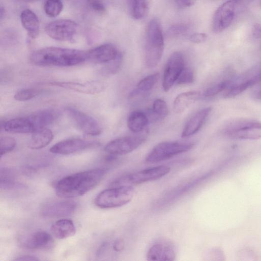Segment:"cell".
I'll use <instances>...</instances> for the list:
<instances>
[{
    "instance_id": "1",
    "label": "cell",
    "mask_w": 261,
    "mask_h": 261,
    "mask_svg": "<svg viewBox=\"0 0 261 261\" xmlns=\"http://www.w3.org/2000/svg\"><path fill=\"white\" fill-rule=\"evenodd\" d=\"M105 173L104 169L96 168L64 177L57 182L56 193L59 197L64 198L82 196L95 187Z\"/></svg>"
},
{
    "instance_id": "2",
    "label": "cell",
    "mask_w": 261,
    "mask_h": 261,
    "mask_svg": "<svg viewBox=\"0 0 261 261\" xmlns=\"http://www.w3.org/2000/svg\"><path fill=\"white\" fill-rule=\"evenodd\" d=\"M34 64L46 66H72L87 60V51L58 47H47L35 50L30 56Z\"/></svg>"
},
{
    "instance_id": "3",
    "label": "cell",
    "mask_w": 261,
    "mask_h": 261,
    "mask_svg": "<svg viewBox=\"0 0 261 261\" xmlns=\"http://www.w3.org/2000/svg\"><path fill=\"white\" fill-rule=\"evenodd\" d=\"M57 117L58 113L55 110H43L27 116L10 119L5 123L4 128L6 132L12 133H33L52 123Z\"/></svg>"
},
{
    "instance_id": "4",
    "label": "cell",
    "mask_w": 261,
    "mask_h": 261,
    "mask_svg": "<svg viewBox=\"0 0 261 261\" xmlns=\"http://www.w3.org/2000/svg\"><path fill=\"white\" fill-rule=\"evenodd\" d=\"M164 49V40L160 22L151 20L146 29L145 45V62L149 68L155 67L160 62Z\"/></svg>"
},
{
    "instance_id": "5",
    "label": "cell",
    "mask_w": 261,
    "mask_h": 261,
    "mask_svg": "<svg viewBox=\"0 0 261 261\" xmlns=\"http://www.w3.org/2000/svg\"><path fill=\"white\" fill-rule=\"evenodd\" d=\"M134 194L132 186L114 187L99 193L95 198L94 203L101 208L118 207L130 201Z\"/></svg>"
},
{
    "instance_id": "6",
    "label": "cell",
    "mask_w": 261,
    "mask_h": 261,
    "mask_svg": "<svg viewBox=\"0 0 261 261\" xmlns=\"http://www.w3.org/2000/svg\"><path fill=\"white\" fill-rule=\"evenodd\" d=\"M170 168L161 165L147 168L136 172L122 176L111 182L112 187L133 186L158 179L167 174Z\"/></svg>"
},
{
    "instance_id": "7",
    "label": "cell",
    "mask_w": 261,
    "mask_h": 261,
    "mask_svg": "<svg viewBox=\"0 0 261 261\" xmlns=\"http://www.w3.org/2000/svg\"><path fill=\"white\" fill-rule=\"evenodd\" d=\"M228 138L242 140H256L261 138V123L248 120L230 122L223 129Z\"/></svg>"
},
{
    "instance_id": "8",
    "label": "cell",
    "mask_w": 261,
    "mask_h": 261,
    "mask_svg": "<svg viewBox=\"0 0 261 261\" xmlns=\"http://www.w3.org/2000/svg\"><path fill=\"white\" fill-rule=\"evenodd\" d=\"M192 142H163L155 145L146 157L148 163H154L169 159L187 152L194 146Z\"/></svg>"
},
{
    "instance_id": "9",
    "label": "cell",
    "mask_w": 261,
    "mask_h": 261,
    "mask_svg": "<svg viewBox=\"0 0 261 261\" xmlns=\"http://www.w3.org/2000/svg\"><path fill=\"white\" fill-rule=\"evenodd\" d=\"M77 30L76 23L71 19H58L48 23L45 28L46 34L60 41H71Z\"/></svg>"
},
{
    "instance_id": "10",
    "label": "cell",
    "mask_w": 261,
    "mask_h": 261,
    "mask_svg": "<svg viewBox=\"0 0 261 261\" xmlns=\"http://www.w3.org/2000/svg\"><path fill=\"white\" fill-rule=\"evenodd\" d=\"M146 135L127 136L114 139L105 146L104 149L109 154L124 155L137 149L146 140Z\"/></svg>"
},
{
    "instance_id": "11",
    "label": "cell",
    "mask_w": 261,
    "mask_h": 261,
    "mask_svg": "<svg viewBox=\"0 0 261 261\" xmlns=\"http://www.w3.org/2000/svg\"><path fill=\"white\" fill-rule=\"evenodd\" d=\"M184 68L183 54L179 51L173 53L167 61L164 71L162 86L165 92L172 88Z\"/></svg>"
},
{
    "instance_id": "12",
    "label": "cell",
    "mask_w": 261,
    "mask_h": 261,
    "mask_svg": "<svg viewBox=\"0 0 261 261\" xmlns=\"http://www.w3.org/2000/svg\"><path fill=\"white\" fill-rule=\"evenodd\" d=\"M65 111L84 133L90 136H97L101 134V126L92 116L70 107L66 108Z\"/></svg>"
},
{
    "instance_id": "13",
    "label": "cell",
    "mask_w": 261,
    "mask_h": 261,
    "mask_svg": "<svg viewBox=\"0 0 261 261\" xmlns=\"http://www.w3.org/2000/svg\"><path fill=\"white\" fill-rule=\"evenodd\" d=\"M235 6L236 3L233 0H229L222 4L217 9L212 22L214 32L220 33L230 25L234 16Z\"/></svg>"
},
{
    "instance_id": "14",
    "label": "cell",
    "mask_w": 261,
    "mask_h": 261,
    "mask_svg": "<svg viewBox=\"0 0 261 261\" xmlns=\"http://www.w3.org/2000/svg\"><path fill=\"white\" fill-rule=\"evenodd\" d=\"M95 143L80 138H72L60 141L50 148L55 154L67 155L74 153L93 146Z\"/></svg>"
},
{
    "instance_id": "15",
    "label": "cell",
    "mask_w": 261,
    "mask_h": 261,
    "mask_svg": "<svg viewBox=\"0 0 261 261\" xmlns=\"http://www.w3.org/2000/svg\"><path fill=\"white\" fill-rule=\"evenodd\" d=\"M76 203L71 200L50 202L41 209V215L47 217H61L70 216L75 211Z\"/></svg>"
},
{
    "instance_id": "16",
    "label": "cell",
    "mask_w": 261,
    "mask_h": 261,
    "mask_svg": "<svg viewBox=\"0 0 261 261\" xmlns=\"http://www.w3.org/2000/svg\"><path fill=\"white\" fill-rule=\"evenodd\" d=\"M119 53L114 45L103 44L87 51V60L96 63H108L114 60Z\"/></svg>"
},
{
    "instance_id": "17",
    "label": "cell",
    "mask_w": 261,
    "mask_h": 261,
    "mask_svg": "<svg viewBox=\"0 0 261 261\" xmlns=\"http://www.w3.org/2000/svg\"><path fill=\"white\" fill-rule=\"evenodd\" d=\"M176 251L170 242L161 241L152 245L147 253L148 260H174Z\"/></svg>"
},
{
    "instance_id": "18",
    "label": "cell",
    "mask_w": 261,
    "mask_h": 261,
    "mask_svg": "<svg viewBox=\"0 0 261 261\" xmlns=\"http://www.w3.org/2000/svg\"><path fill=\"white\" fill-rule=\"evenodd\" d=\"M50 85L62 87L67 89L89 94H94L102 91L103 84L98 81L86 82H52Z\"/></svg>"
},
{
    "instance_id": "19",
    "label": "cell",
    "mask_w": 261,
    "mask_h": 261,
    "mask_svg": "<svg viewBox=\"0 0 261 261\" xmlns=\"http://www.w3.org/2000/svg\"><path fill=\"white\" fill-rule=\"evenodd\" d=\"M20 242L21 245L28 249H43L51 245L52 238L46 231H37L23 237Z\"/></svg>"
},
{
    "instance_id": "20",
    "label": "cell",
    "mask_w": 261,
    "mask_h": 261,
    "mask_svg": "<svg viewBox=\"0 0 261 261\" xmlns=\"http://www.w3.org/2000/svg\"><path fill=\"white\" fill-rule=\"evenodd\" d=\"M211 110V107H207L195 113L186 123L181 137H187L196 133L205 122Z\"/></svg>"
},
{
    "instance_id": "21",
    "label": "cell",
    "mask_w": 261,
    "mask_h": 261,
    "mask_svg": "<svg viewBox=\"0 0 261 261\" xmlns=\"http://www.w3.org/2000/svg\"><path fill=\"white\" fill-rule=\"evenodd\" d=\"M20 17L21 24L30 37L36 38L39 34L40 22L36 14L27 9L21 12Z\"/></svg>"
},
{
    "instance_id": "22",
    "label": "cell",
    "mask_w": 261,
    "mask_h": 261,
    "mask_svg": "<svg viewBox=\"0 0 261 261\" xmlns=\"http://www.w3.org/2000/svg\"><path fill=\"white\" fill-rule=\"evenodd\" d=\"M50 230L56 238L60 240L71 237L76 232L73 222L67 219H62L56 221L51 226Z\"/></svg>"
},
{
    "instance_id": "23",
    "label": "cell",
    "mask_w": 261,
    "mask_h": 261,
    "mask_svg": "<svg viewBox=\"0 0 261 261\" xmlns=\"http://www.w3.org/2000/svg\"><path fill=\"white\" fill-rule=\"evenodd\" d=\"M200 97V93L197 91H190L178 94L174 100V111L178 114L182 113Z\"/></svg>"
},
{
    "instance_id": "24",
    "label": "cell",
    "mask_w": 261,
    "mask_h": 261,
    "mask_svg": "<svg viewBox=\"0 0 261 261\" xmlns=\"http://www.w3.org/2000/svg\"><path fill=\"white\" fill-rule=\"evenodd\" d=\"M54 137L53 132L46 127L38 130L33 133L29 143V147L32 149H41L52 141Z\"/></svg>"
},
{
    "instance_id": "25",
    "label": "cell",
    "mask_w": 261,
    "mask_h": 261,
    "mask_svg": "<svg viewBox=\"0 0 261 261\" xmlns=\"http://www.w3.org/2000/svg\"><path fill=\"white\" fill-rule=\"evenodd\" d=\"M148 123L146 114L139 110H135L129 115L127 124L129 129L134 133H138L144 130Z\"/></svg>"
},
{
    "instance_id": "26",
    "label": "cell",
    "mask_w": 261,
    "mask_h": 261,
    "mask_svg": "<svg viewBox=\"0 0 261 261\" xmlns=\"http://www.w3.org/2000/svg\"><path fill=\"white\" fill-rule=\"evenodd\" d=\"M159 78V73H155L143 78L138 83L137 88L130 93L129 97H133L142 92L150 91L155 85Z\"/></svg>"
},
{
    "instance_id": "27",
    "label": "cell",
    "mask_w": 261,
    "mask_h": 261,
    "mask_svg": "<svg viewBox=\"0 0 261 261\" xmlns=\"http://www.w3.org/2000/svg\"><path fill=\"white\" fill-rule=\"evenodd\" d=\"M130 16L135 19L144 17L147 9L146 0H127Z\"/></svg>"
},
{
    "instance_id": "28",
    "label": "cell",
    "mask_w": 261,
    "mask_h": 261,
    "mask_svg": "<svg viewBox=\"0 0 261 261\" xmlns=\"http://www.w3.org/2000/svg\"><path fill=\"white\" fill-rule=\"evenodd\" d=\"M10 171L6 169L1 170V188L4 190H11L20 188L21 184L16 182Z\"/></svg>"
},
{
    "instance_id": "29",
    "label": "cell",
    "mask_w": 261,
    "mask_h": 261,
    "mask_svg": "<svg viewBox=\"0 0 261 261\" xmlns=\"http://www.w3.org/2000/svg\"><path fill=\"white\" fill-rule=\"evenodd\" d=\"M43 9L48 16L55 17L62 11L63 4L61 0H45Z\"/></svg>"
},
{
    "instance_id": "30",
    "label": "cell",
    "mask_w": 261,
    "mask_h": 261,
    "mask_svg": "<svg viewBox=\"0 0 261 261\" xmlns=\"http://www.w3.org/2000/svg\"><path fill=\"white\" fill-rule=\"evenodd\" d=\"M254 85L255 84L251 78L240 84L234 85L230 87L224 94V97L229 98L236 96Z\"/></svg>"
},
{
    "instance_id": "31",
    "label": "cell",
    "mask_w": 261,
    "mask_h": 261,
    "mask_svg": "<svg viewBox=\"0 0 261 261\" xmlns=\"http://www.w3.org/2000/svg\"><path fill=\"white\" fill-rule=\"evenodd\" d=\"M151 112L157 119H164L168 114L166 102L162 99H155L152 105Z\"/></svg>"
},
{
    "instance_id": "32",
    "label": "cell",
    "mask_w": 261,
    "mask_h": 261,
    "mask_svg": "<svg viewBox=\"0 0 261 261\" xmlns=\"http://www.w3.org/2000/svg\"><path fill=\"white\" fill-rule=\"evenodd\" d=\"M40 91L35 88L23 89L15 93L14 98L18 101H27L38 95Z\"/></svg>"
},
{
    "instance_id": "33",
    "label": "cell",
    "mask_w": 261,
    "mask_h": 261,
    "mask_svg": "<svg viewBox=\"0 0 261 261\" xmlns=\"http://www.w3.org/2000/svg\"><path fill=\"white\" fill-rule=\"evenodd\" d=\"M16 140L10 137H2L0 139L1 156H2L11 151L15 147Z\"/></svg>"
},
{
    "instance_id": "34",
    "label": "cell",
    "mask_w": 261,
    "mask_h": 261,
    "mask_svg": "<svg viewBox=\"0 0 261 261\" xmlns=\"http://www.w3.org/2000/svg\"><path fill=\"white\" fill-rule=\"evenodd\" d=\"M230 84L229 81H224L216 84L208 88L203 92L205 97L213 96L225 90Z\"/></svg>"
},
{
    "instance_id": "35",
    "label": "cell",
    "mask_w": 261,
    "mask_h": 261,
    "mask_svg": "<svg viewBox=\"0 0 261 261\" xmlns=\"http://www.w3.org/2000/svg\"><path fill=\"white\" fill-rule=\"evenodd\" d=\"M194 81V73L190 68H184L176 83L177 85H185L193 83Z\"/></svg>"
},
{
    "instance_id": "36",
    "label": "cell",
    "mask_w": 261,
    "mask_h": 261,
    "mask_svg": "<svg viewBox=\"0 0 261 261\" xmlns=\"http://www.w3.org/2000/svg\"><path fill=\"white\" fill-rule=\"evenodd\" d=\"M88 7L93 11L102 14L106 12V7L103 0H85Z\"/></svg>"
},
{
    "instance_id": "37",
    "label": "cell",
    "mask_w": 261,
    "mask_h": 261,
    "mask_svg": "<svg viewBox=\"0 0 261 261\" xmlns=\"http://www.w3.org/2000/svg\"><path fill=\"white\" fill-rule=\"evenodd\" d=\"M122 60V55L121 53H119L118 56L114 60L108 63L109 64L108 66V70L109 72L111 73H115L117 72L120 68Z\"/></svg>"
},
{
    "instance_id": "38",
    "label": "cell",
    "mask_w": 261,
    "mask_h": 261,
    "mask_svg": "<svg viewBox=\"0 0 261 261\" xmlns=\"http://www.w3.org/2000/svg\"><path fill=\"white\" fill-rule=\"evenodd\" d=\"M188 29V27L185 24L174 25L169 29L168 34L173 36H178L186 32Z\"/></svg>"
},
{
    "instance_id": "39",
    "label": "cell",
    "mask_w": 261,
    "mask_h": 261,
    "mask_svg": "<svg viewBox=\"0 0 261 261\" xmlns=\"http://www.w3.org/2000/svg\"><path fill=\"white\" fill-rule=\"evenodd\" d=\"M207 39V35L204 33H195L191 35L189 40L195 43H200L204 42Z\"/></svg>"
},
{
    "instance_id": "40",
    "label": "cell",
    "mask_w": 261,
    "mask_h": 261,
    "mask_svg": "<svg viewBox=\"0 0 261 261\" xmlns=\"http://www.w3.org/2000/svg\"><path fill=\"white\" fill-rule=\"evenodd\" d=\"M124 242L121 239H117L113 243V248L117 252L122 251L124 249Z\"/></svg>"
},
{
    "instance_id": "41",
    "label": "cell",
    "mask_w": 261,
    "mask_h": 261,
    "mask_svg": "<svg viewBox=\"0 0 261 261\" xmlns=\"http://www.w3.org/2000/svg\"><path fill=\"white\" fill-rule=\"evenodd\" d=\"M252 35L256 39L261 38V24L255 23L253 25L252 28Z\"/></svg>"
},
{
    "instance_id": "42",
    "label": "cell",
    "mask_w": 261,
    "mask_h": 261,
    "mask_svg": "<svg viewBox=\"0 0 261 261\" xmlns=\"http://www.w3.org/2000/svg\"><path fill=\"white\" fill-rule=\"evenodd\" d=\"M39 259L36 256L30 255H24L18 257L17 258H15L14 260L17 261H25V260H34L36 261L38 260Z\"/></svg>"
},
{
    "instance_id": "43",
    "label": "cell",
    "mask_w": 261,
    "mask_h": 261,
    "mask_svg": "<svg viewBox=\"0 0 261 261\" xmlns=\"http://www.w3.org/2000/svg\"><path fill=\"white\" fill-rule=\"evenodd\" d=\"M196 0H174L175 2L180 5H187L193 3Z\"/></svg>"
},
{
    "instance_id": "44",
    "label": "cell",
    "mask_w": 261,
    "mask_h": 261,
    "mask_svg": "<svg viewBox=\"0 0 261 261\" xmlns=\"http://www.w3.org/2000/svg\"><path fill=\"white\" fill-rule=\"evenodd\" d=\"M5 14V10L3 9L2 7H1V19H2V18L4 17Z\"/></svg>"
},
{
    "instance_id": "45",
    "label": "cell",
    "mask_w": 261,
    "mask_h": 261,
    "mask_svg": "<svg viewBox=\"0 0 261 261\" xmlns=\"http://www.w3.org/2000/svg\"><path fill=\"white\" fill-rule=\"evenodd\" d=\"M256 98L261 99V90H260L256 94Z\"/></svg>"
},
{
    "instance_id": "46",
    "label": "cell",
    "mask_w": 261,
    "mask_h": 261,
    "mask_svg": "<svg viewBox=\"0 0 261 261\" xmlns=\"http://www.w3.org/2000/svg\"><path fill=\"white\" fill-rule=\"evenodd\" d=\"M233 1L234 2V3H236V4H237V3H239L240 2H241V1H242V0H233Z\"/></svg>"
}]
</instances>
